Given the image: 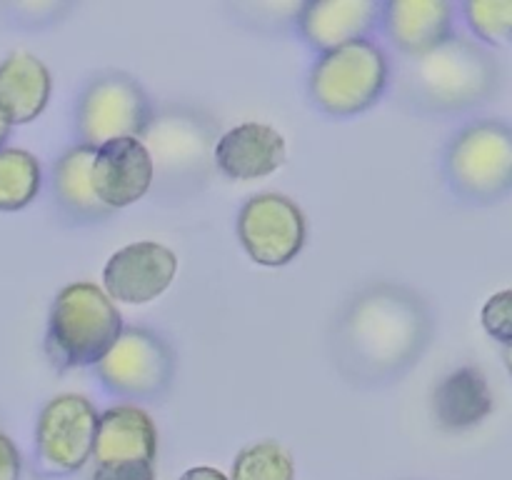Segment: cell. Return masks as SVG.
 Wrapping results in <instances>:
<instances>
[{"mask_svg": "<svg viewBox=\"0 0 512 480\" xmlns=\"http://www.w3.org/2000/svg\"><path fill=\"white\" fill-rule=\"evenodd\" d=\"M90 480H155V465L153 463L98 465Z\"/></svg>", "mask_w": 512, "mask_h": 480, "instance_id": "cell-25", "label": "cell"}, {"mask_svg": "<svg viewBox=\"0 0 512 480\" xmlns=\"http://www.w3.org/2000/svg\"><path fill=\"white\" fill-rule=\"evenodd\" d=\"M0 480H20V453L8 435L0 433Z\"/></svg>", "mask_w": 512, "mask_h": 480, "instance_id": "cell-26", "label": "cell"}, {"mask_svg": "<svg viewBox=\"0 0 512 480\" xmlns=\"http://www.w3.org/2000/svg\"><path fill=\"white\" fill-rule=\"evenodd\" d=\"M445 175L455 195L470 203H493L512 190V128L478 120L460 130L445 153Z\"/></svg>", "mask_w": 512, "mask_h": 480, "instance_id": "cell-5", "label": "cell"}, {"mask_svg": "<svg viewBox=\"0 0 512 480\" xmlns=\"http://www.w3.org/2000/svg\"><path fill=\"white\" fill-rule=\"evenodd\" d=\"M285 138L265 123H240L218 138L213 148L215 168L230 180H255L285 165Z\"/></svg>", "mask_w": 512, "mask_h": 480, "instance_id": "cell-13", "label": "cell"}, {"mask_svg": "<svg viewBox=\"0 0 512 480\" xmlns=\"http://www.w3.org/2000/svg\"><path fill=\"white\" fill-rule=\"evenodd\" d=\"M10 128H13V125H10V123H8V118H5V115L0 113V150H3L5 140H8V135H10Z\"/></svg>", "mask_w": 512, "mask_h": 480, "instance_id": "cell-28", "label": "cell"}, {"mask_svg": "<svg viewBox=\"0 0 512 480\" xmlns=\"http://www.w3.org/2000/svg\"><path fill=\"white\" fill-rule=\"evenodd\" d=\"M493 413L488 378L473 365L445 375L433 390V415L440 428L468 430Z\"/></svg>", "mask_w": 512, "mask_h": 480, "instance_id": "cell-18", "label": "cell"}, {"mask_svg": "<svg viewBox=\"0 0 512 480\" xmlns=\"http://www.w3.org/2000/svg\"><path fill=\"white\" fill-rule=\"evenodd\" d=\"M100 383L123 398H155L175 375V353L160 335L123 328L108 353L95 363Z\"/></svg>", "mask_w": 512, "mask_h": 480, "instance_id": "cell-7", "label": "cell"}, {"mask_svg": "<svg viewBox=\"0 0 512 480\" xmlns=\"http://www.w3.org/2000/svg\"><path fill=\"white\" fill-rule=\"evenodd\" d=\"M65 3H5L3 13L20 28H43L68 10Z\"/></svg>", "mask_w": 512, "mask_h": 480, "instance_id": "cell-24", "label": "cell"}, {"mask_svg": "<svg viewBox=\"0 0 512 480\" xmlns=\"http://www.w3.org/2000/svg\"><path fill=\"white\" fill-rule=\"evenodd\" d=\"M178 273V255L163 243L140 240L110 255L103 268V285L110 300L145 305L160 298Z\"/></svg>", "mask_w": 512, "mask_h": 480, "instance_id": "cell-11", "label": "cell"}, {"mask_svg": "<svg viewBox=\"0 0 512 480\" xmlns=\"http://www.w3.org/2000/svg\"><path fill=\"white\" fill-rule=\"evenodd\" d=\"M53 78L40 58L15 50L0 63V113L10 125H25L48 108Z\"/></svg>", "mask_w": 512, "mask_h": 480, "instance_id": "cell-17", "label": "cell"}, {"mask_svg": "<svg viewBox=\"0 0 512 480\" xmlns=\"http://www.w3.org/2000/svg\"><path fill=\"white\" fill-rule=\"evenodd\" d=\"M90 180L100 203L110 210L128 208L148 195L155 183L153 158L140 138H120L95 148Z\"/></svg>", "mask_w": 512, "mask_h": 480, "instance_id": "cell-12", "label": "cell"}, {"mask_svg": "<svg viewBox=\"0 0 512 480\" xmlns=\"http://www.w3.org/2000/svg\"><path fill=\"white\" fill-rule=\"evenodd\" d=\"M388 55L373 40L323 53L310 70V98L335 118H348L373 108L388 85Z\"/></svg>", "mask_w": 512, "mask_h": 480, "instance_id": "cell-4", "label": "cell"}, {"mask_svg": "<svg viewBox=\"0 0 512 480\" xmlns=\"http://www.w3.org/2000/svg\"><path fill=\"white\" fill-rule=\"evenodd\" d=\"M390 43L415 58L438 48L453 33V5L445 0H390L380 5Z\"/></svg>", "mask_w": 512, "mask_h": 480, "instance_id": "cell-15", "label": "cell"}, {"mask_svg": "<svg viewBox=\"0 0 512 480\" xmlns=\"http://www.w3.org/2000/svg\"><path fill=\"white\" fill-rule=\"evenodd\" d=\"M230 480H295V463L275 440H260L238 453Z\"/></svg>", "mask_w": 512, "mask_h": 480, "instance_id": "cell-21", "label": "cell"}, {"mask_svg": "<svg viewBox=\"0 0 512 480\" xmlns=\"http://www.w3.org/2000/svg\"><path fill=\"white\" fill-rule=\"evenodd\" d=\"M93 455L98 465L153 463L158 455V428L138 405H115L98 418Z\"/></svg>", "mask_w": 512, "mask_h": 480, "instance_id": "cell-16", "label": "cell"}, {"mask_svg": "<svg viewBox=\"0 0 512 480\" xmlns=\"http://www.w3.org/2000/svg\"><path fill=\"white\" fill-rule=\"evenodd\" d=\"M430 330L428 305L413 290L395 283L370 285L335 318V365L350 383H390L418 363Z\"/></svg>", "mask_w": 512, "mask_h": 480, "instance_id": "cell-1", "label": "cell"}, {"mask_svg": "<svg viewBox=\"0 0 512 480\" xmlns=\"http://www.w3.org/2000/svg\"><path fill=\"white\" fill-rule=\"evenodd\" d=\"M303 210L280 193H260L245 200L238 213V238L245 253L265 268H280L295 260L305 245Z\"/></svg>", "mask_w": 512, "mask_h": 480, "instance_id": "cell-8", "label": "cell"}, {"mask_svg": "<svg viewBox=\"0 0 512 480\" xmlns=\"http://www.w3.org/2000/svg\"><path fill=\"white\" fill-rule=\"evenodd\" d=\"M98 410L88 398L75 393L48 400L35 425V448L40 465L50 473H73L93 455Z\"/></svg>", "mask_w": 512, "mask_h": 480, "instance_id": "cell-9", "label": "cell"}, {"mask_svg": "<svg viewBox=\"0 0 512 480\" xmlns=\"http://www.w3.org/2000/svg\"><path fill=\"white\" fill-rule=\"evenodd\" d=\"M498 68L478 43L450 35L438 48L415 55L403 70L400 95L423 113H455L493 93Z\"/></svg>", "mask_w": 512, "mask_h": 480, "instance_id": "cell-2", "label": "cell"}, {"mask_svg": "<svg viewBox=\"0 0 512 480\" xmlns=\"http://www.w3.org/2000/svg\"><path fill=\"white\" fill-rule=\"evenodd\" d=\"M95 148L75 145L68 153L60 155L53 170V193L58 208L75 223H98L113 210L105 208L93 190L90 168H93Z\"/></svg>", "mask_w": 512, "mask_h": 480, "instance_id": "cell-19", "label": "cell"}, {"mask_svg": "<svg viewBox=\"0 0 512 480\" xmlns=\"http://www.w3.org/2000/svg\"><path fill=\"white\" fill-rule=\"evenodd\" d=\"M143 138L153 158L155 175L168 185H188L195 188V180H205V165L210 160V133L193 115L170 113L150 120Z\"/></svg>", "mask_w": 512, "mask_h": 480, "instance_id": "cell-10", "label": "cell"}, {"mask_svg": "<svg viewBox=\"0 0 512 480\" xmlns=\"http://www.w3.org/2000/svg\"><path fill=\"white\" fill-rule=\"evenodd\" d=\"M123 333V318L95 283L65 285L48 315L45 353L60 370L95 365Z\"/></svg>", "mask_w": 512, "mask_h": 480, "instance_id": "cell-3", "label": "cell"}, {"mask_svg": "<svg viewBox=\"0 0 512 480\" xmlns=\"http://www.w3.org/2000/svg\"><path fill=\"white\" fill-rule=\"evenodd\" d=\"M503 358H505V365H508V370H510V375H512V345H510V348H505Z\"/></svg>", "mask_w": 512, "mask_h": 480, "instance_id": "cell-29", "label": "cell"}, {"mask_svg": "<svg viewBox=\"0 0 512 480\" xmlns=\"http://www.w3.org/2000/svg\"><path fill=\"white\" fill-rule=\"evenodd\" d=\"M180 480H230V478L215 468H190L188 473L180 475Z\"/></svg>", "mask_w": 512, "mask_h": 480, "instance_id": "cell-27", "label": "cell"}, {"mask_svg": "<svg viewBox=\"0 0 512 480\" xmlns=\"http://www.w3.org/2000/svg\"><path fill=\"white\" fill-rule=\"evenodd\" d=\"M145 90L123 73H105L90 80L75 105V128L83 145L100 148L110 140L143 138L153 120Z\"/></svg>", "mask_w": 512, "mask_h": 480, "instance_id": "cell-6", "label": "cell"}, {"mask_svg": "<svg viewBox=\"0 0 512 480\" xmlns=\"http://www.w3.org/2000/svg\"><path fill=\"white\" fill-rule=\"evenodd\" d=\"M483 320L485 333L500 345L510 348L512 345V290H500V293L490 295L488 303L483 305Z\"/></svg>", "mask_w": 512, "mask_h": 480, "instance_id": "cell-23", "label": "cell"}, {"mask_svg": "<svg viewBox=\"0 0 512 480\" xmlns=\"http://www.w3.org/2000/svg\"><path fill=\"white\" fill-rule=\"evenodd\" d=\"M378 20L380 5L373 0H318L300 5L295 23L310 48L323 55L355 40H365Z\"/></svg>", "mask_w": 512, "mask_h": 480, "instance_id": "cell-14", "label": "cell"}, {"mask_svg": "<svg viewBox=\"0 0 512 480\" xmlns=\"http://www.w3.org/2000/svg\"><path fill=\"white\" fill-rule=\"evenodd\" d=\"M43 183L40 163L23 148L0 150V210H20L35 200Z\"/></svg>", "mask_w": 512, "mask_h": 480, "instance_id": "cell-20", "label": "cell"}, {"mask_svg": "<svg viewBox=\"0 0 512 480\" xmlns=\"http://www.w3.org/2000/svg\"><path fill=\"white\" fill-rule=\"evenodd\" d=\"M463 13L480 40L490 45L512 43V0H468Z\"/></svg>", "mask_w": 512, "mask_h": 480, "instance_id": "cell-22", "label": "cell"}]
</instances>
